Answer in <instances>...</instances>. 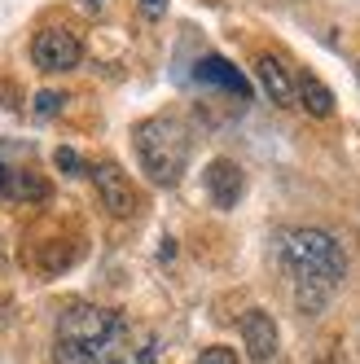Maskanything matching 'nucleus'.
<instances>
[{
	"label": "nucleus",
	"instance_id": "nucleus-1",
	"mask_svg": "<svg viewBox=\"0 0 360 364\" xmlns=\"http://www.w3.org/2000/svg\"><path fill=\"white\" fill-rule=\"evenodd\" d=\"M132 351V329L119 311L101 303L62 307L53 329V364H127Z\"/></svg>",
	"mask_w": 360,
	"mask_h": 364
},
{
	"label": "nucleus",
	"instance_id": "nucleus-2",
	"mask_svg": "<svg viewBox=\"0 0 360 364\" xmlns=\"http://www.w3.org/2000/svg\"><path fill=\"white\" fill-rule=\"evenodd\" d=\"M281 259L295 272V299L303 316H321V307L347 277V250L325 228H290L281 237Z\"/></svg>",
	"mask_w": 360,
	"mask_h": 364
},
{
	"label": "nucleus",
	"instance_id": "nucleus-3",
	"mask_svg": "<svg viewBox=\"0 0 360 364\" xmlns=\"http://www.w3.org/2000/svg\"><path fill=\"white\" fill-rule=\"evenodd\" d=\"M132 149H137L141 171L154 180V185L171 189V185H180V176L189 167V127L176 114L141 119L132 127Z\"/></svg>",
	"mask_w": 360,
	"mask_h": 364
},
{
	"label": "nucleus",
	"instance_id": "nucleus-4",
	"mask_svg": "<svg viewBox=\"0 0 360 364\" xmlns=\"http://www.w3.org/2000/svg\"><path fill=\"white\" fill-rule=\"evenodd\" d=\"M92 185H97L101 206H106L115 220H132L141 211V189L132 185V176H127L119 163H97L92 167Z\"/></svg>",
	"mask_w": 360,
	"mask_h": 364
},
{
	"label": "nucleus",
	"instance_id": "nucleus-5",
	"mask_svg": "<svg viewBox=\"0 0 360 364\" xmlns=\"http://www.w3.org/2000/svg\"><path fill=\"white\" fill-rule=\"evenodd\" d=\"M80 58H84V44H80V36L66 31V27H44L31 40V62L40 70H48V75L75 70V66H80Z\"/></svg>",
	"mask_w": 360,
	"mask_h": 364
},
{
	"label": "nucleus",
	"instance_id": "nucleus-6",
	"mask_svg": "<svg viewBox=\"0 0 360 364\" xmlns=\"http://www.w3.org/2000/svg\"><path fill=\"white\" fill-rule=\"evenodd\" d=\"M238 329H242L246 355H250L255 364H272V360H277V351H281V329H277V321H272V311H264V307L242 311Z\"/></svg>",
	"mask_w": 360,
	"mask_h": 364
},
{
	"label": "nucleus",
	"instance_id": "nucleus-7",
	"mask_svg": "<svg viewBox=\"0 0 360 364\" xmlns=\"http://www.w3.org/2000/svg\"><path fill=\"white\" fill-rule=\"evenodd\" d=\"M242 189H246V176H242V167L233 159H211L207 163V193H211V202L220 211H233Z\"/></svg>",
	"mask_w": 360,
	"mask_h": 364
},
{
	"label": "nucleus",
	"instance_id": "nucleus-8",
	"mask_svg": "<svg viewBox=\"0 0 360 364\" xmlns=\"http://www.w3.org/2000/svg\"><path fill=\"white\" fill-rule=\"evenodd\" d=\"M255 75H260L264 92L272 97V106H281V110H290V106H295V80H290V66L281 62V58L264 53L260 62H255Z\"/></svg>",
	"mask_w": 360,
	"mask_h": 364
},
{
	"label": "nucleus",
	"instance_id": "nucleus-9",
	"mask_svg": "<svg viewBox=\"0 0 360 364\" xmlns=\"http://www.w3.org/2000/svg\"><path fill=\"white\" fill-rule=\"evenodd\" d=\"M295 106H303L312 119H329V114H334V92L325 88L321 75L303 70L299 80H295Z\"/></svg>",
	"mask_w": 360,
	"mask_h": 364
},
{
	"label": "nucleus",
	"instance_id": "nucleus-10",
	"mask_svg": "<svg viewBox=\"0 0 360 364\" xmlns=\"http://www.w3.org/2000/svg\"><path fill=\"white\" fill-rule=\"evenodd\" d=\"M198 80L202 84H224L228 92H238V97H246V80L238 70H228V62H220V58H207L198 66Z\"/></svg>",
	"mask_w": 360,
	"mask_h": 364
},
{
	"label": "nucleus",
	"instance_id": "nucleus-11",
	"mask_svg": "<svg viewBox=\"0 0 360 364\" xmlns=\"http://www.w3.org/2000/svg\"><path fill=\"white\" fill-rule=\"evenodd\" d=\"M9 189L22 193V198H48V185H44V180H31V176H14Z\"/></svg>",
	"mask_w": 360,
	"mask_h": 364
},
{
	"label": "nucleus",
	"instance_id": "nucleus-12",
	"mask_svg": "<svg viewBox=\"0 0 360 364\" xmlns=\"http://www.w3.org/2000/svg\"><path fill=\"white\" fill-rule=\"evenodd\" d=\"M62 101H66L62 92H40V97H36V114H58Z\"/></svg>",
	"mask_w": 360,
	"mask_h": 364
},
{
	"label": "nucleus",
	"instance_id": "nucleus-13",
	"mask_svg": "<svg viewBox=\"0 0 360 364\" xmlns=\"http://www.w3.org/2000/svg\"><path fill=\"white\" fill-rule=\"evenodd\" d=\"M198 364H238V355L228 351V347H207V351H202V360H198Z\"/></svg>",
	"mask_w": 360,
	"mask_h": 364
},
{
	"label": "nucleus",
	"instance_id": "nucleus-14",
	"mask_svg": "<svg viewBox=\"0 0 360 364\" xmlns=\"http://www.w3.org/2000/svg\"><path fill=\"white\" fill-rule=\"evenodd\" d=\"M53 163H58L66 176H80V154H75V149H58V154H53Z\"/></svg>",
	"mask_w": 360,
	"mask_h": 364
},
{
	"label": "nucleus",
	"instance_id": "nucleus-15",
	"mask_svg": "<svg viewBox=\"0 0 360 364\" xmlns=\"http://www.w3.org/2000/svg\"><path fill=\"white\" fill-rule=\"evenodd\" d=\"M163 5H167V0H141V9H145V14H163Z\"/></svg>",
	"mask_w": 360,
	"mask_h": 364
},
{
	"label": "nucleus",
	"instance_id": "nucleus-16",
	"mask_svg": "<svg viewBox=\"0 0 360 364\" xmlns=\"http://www.w3.org/2000/svg\"><path fill=\"white\" fill-rule=\"evenodd\" d=\"M317 364H347V360H343V355H339V351H325V355H321V360H317Z\"/></svg>",
	"mask_w": 360,
	"mask_h": 364
}]
</instances>
